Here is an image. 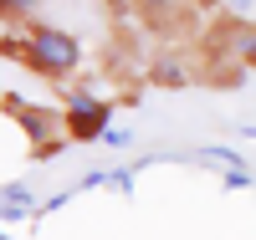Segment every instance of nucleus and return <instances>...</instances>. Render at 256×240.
<instances>
[{"label": "nucleus", "instance_id": "0eeeda50", "mask_svg": "<svg viewBox=\"0 0 256 240\" xmlns=\"http://www.w3.org/2000/svg\"><path fill=\"white\" fill-rule=\"evenodd\" d=\"M36 10H41V0H0V20H6V26H20V20L31 26Z\"/></svg>", "mask_w": 256, "mask_h": 240}, {"label": "nucleus", "instance_id": "7ed1b4c3", "mask_svg": "<svg viewBox=\"0 0 256 240\" xmlns=\"http://www.w3.org/2000/svg\"><path fill=\"white\" fill-rule=\"evenodd\" d=\"M62 118H67V138L72 143H98L118 113H113L108 97L92 92V87H82V82L67 87V82H62Z\"/></svg>", "mask_w": 256, "mask_h": 240}, {"label": "nucleus", "instance_id": "6e6552de", "mask_svg": "<svg viewBox=\"0 0 256 240\" xmlns=\"http://www.w3.org/2000/svg\"><path fill=\"white\" fill-rule=\"evenodd\" d=\"M128 138H134V128H128V123H108V133H102L98 143H108V148H128Z\"/></svg>", "mask_w": 256, "mask_h": 240}, {"label": "nucleus", "instance_id": "20e7f679", "mask_svg": "<svg viewBox=\"0 0 256 240\" xmlns=\"http://www.w3.org/2000/svg\"><path fill=\"white\" fill-rule=\"evenodd\" d=\"M6 113H16V123L26 128V138H31V154L36 159H46L52 148L67 138V118H62V107H41V102H20L16 92L6 97Z\"/></svg>", "mask_w": 256, "mask_h": 240}, {"label": "nucleus", "instance_id": "9b49d317", "mask_svg": "<svg viewBox=\"0 0 256 240\" xmlns=\"http://www.w3.org/2000/svg\"><path fill=\"white\" fill-rule=\"evenodd\" d=\"M190 5H195V10H220L226 0H190Z\"/></svg>", "mask_w": 256, "mask_h": 240}, {"label": "nucleus", "instance_id": "9d476101", "mask_svg": "<svg viewBox=\"0 0 256 240\" xmlns=\"http://www.w3.org/2000/svg\"><path fill=\"white\" fill-rule=\"evenodd\" d=\"M98 5H108L113 15H123V10H134V0H98Z\"/></svg>", "mask_w": 256, "mask_h": 240}, {"label": "nucleus", "instance_id": "f8f14e48", "mask_svg": "<svg viewBox=\"0 0 256 240\" xmlns=\"http://www.w3.org/2000/svg\"><path fill=\"white\" fill-rule=\"evenodd\" d=\"M236 133H241V138H256V123H241V128H236Z\"/></svg>", "mask_w": 256, "mask_h": 240}, {"label": "nucleus", "instance_id": "f03ea898", "mask_svg": "<svg viewBox=\"0 0 256 240\" xmlns=\"http://www.w3.org/2000/svg\"><path fill=\"white\" fill-rule=\"evenodd\" d=\"M205 56H210V82L241 87L246 72H256V26L251 20H236V15L216 20L205 31Z\"/></svg>", "mask_w": 256, "mask_h": 240}, {"label": "nucleus", "instance_id": "f257e3e1", "mask_svg": "<svg viewBox=\"0 0 256 240\" xmlns=\"http://www.w3.org/2000/svg\"><path fill=\"white\" fill-rule=\"evenodd\" d=\"M0 56H16L26 72H36V77H46V82L62 87L82 67V41L72 31H62V26H36L31 20L26 31H16V36L0 41Z\"/></svg>", "mask_w": 256, "mask_h": 240}, {"label": "nucleus", "instance_id": "39448f33", "mask_svg": "<svg viewBox=\"0 0 256 240\" xmlns=\"http://www.w3.org/2000/svg\"><path fill=\"white\" fill-rule=\"evenodd\" d=\"M134 10H138L144 26H154V31H169V26H180V20L190 15L184 0H134Z\"/></svg>", "mask_w": 256, "mask_h": 240}, {"label": "nucleus", "instance_id": "423d86ee", "mask_svg": "<svg viewBox=\"0 0 256 240\" xmlns=\"http://www.w3.org/2000/svg\"><path fill=\"white\" fill-rule=\"evenodd\" d=\"M148 82L154 87H184L190 82V61L184 56H154L148 61Z\"/></svg>", "mask_w": 256, "mask_h": 240}, {"label": "nucleus", "instance_id": "1a4fd4ad", "mask_svg": "<svg viewBox=\"0 0 256 240\" xmlns=\"http://www.w3.org/2000/svg\"><path fill=\"white\" fill-rule=\"evenodd\" d=\"M246 184H251L246 169H226V189H246Z\"/></svg>", "mask_w": 256, "mask_h": 240}]
</instances>
